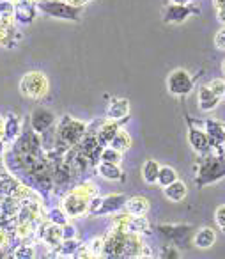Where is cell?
Masks as SVG:
<instances>
[{"mask_svg":"<svg viewBox=\"0 0 225 259\" xmlns=\"http://www.w3.org/2000/svg\"><path fill=\"white\" fill-rule=\"evenodd\" d=\"M89 201L91 199L83 197V195L76 194V192H71V194L62 199V209L68 213V217L76 219V217H82L89 211Z\"/></svg>","mask_w":225,"mask_h":259,"instance_id":"obj_3","label":"cell"},{"mask_svg":"<svg viewBox=\"0 0 225 259\" xmlns=\"http://www.w3.org/2000/svg\"><path fill=\"white\" fill-rule=\"evenodd\" d=\"M13 15V6L9 4L8 0L6 2H0V16L2 18H9Z\"/></svg>","mask_w":225,"mask_h":259,"instance_id":"obj_32","label":"cell"},{"mask_svg":"<svg viewBox=\"0 0 225 259\" xmlns=\"http://www.w3.org/2000/svg\"><path fill=\"white\" fill-rule=\"evenodd\" d=\"M214 241H216V233H214L211 227H202V229L197 231L195 236H193V245H195L197 248H202V250L211 248L214 245Z\"/></svg>","mask_w":225,"mask_h":259,"instance_id":"obj_13","label":"cell"},{"mask_svg":"<svg viewBox=\"0 0 225 259\" xmlns=\"http://www.w3.org/2000/svg\"><path fill=\"white\" fill-rule=\"evenodd\" d=\"M108 146H112V148L117 149V151L124 153L126 149L131 148V137H129V134L126 132V130H121V128H119V130H117V134L114 135V139H112L110 144H108Z\"/></svg>","mask_w":225,"mask_h":259,"instance_id":"obj_19","label":"cell"},{"mask_svg":"<svg viewBox=\"0 0 225 259\" xmlns=\"http://www.w3.org/2000/svg\"><path fill=\"white\" fill-rule=\"evenodd\" d=\"M153 255V250H151L147 245H144L142 243V247H140V254H139V257H151Z\"/></svg>","mask_w":225,"mask_h":259,"instance_id":"obj_36","label":"cell"},{"mask_svg":"<svg viewBox=\"0 0 225 259\" xmlns=\"http://www.w3.org/2000/svg\"><path fill=\"white\" fill-rule=\"evenodd\" d=\"M2 134H4V119L0 117V139H2Z\"/></svg>","mask_w":225,"mask_h":259,"instance_id":"obj_40","label":"cell"},{"mask_svg":"<svg viewBox=\"0 0 225 259\" xmlns=\"http://www.w3.org/2000/svg\"><path fill=\"white\" fill-rule=\"evenodd\" d=\"M163 194H165V197H167L168 201L181 202L183 199L186 197V194H188V188H186V185L183 183L181 180H175V181H172L170 185L163 187Z\"/></svg>","mask_w":225,"mask_h":259,"instance_id":"obj_12","label":"cell"},{"mask_svg":"<svg viewBox=\"0 0 225 259\" xmlns=\"http://www.w3.org/2000/svg\"><path fill=\"white\" fill-rule=\"evenodd\" d=\"M206 134L211 141V146L221 148L225 144V126L216 121H206Z\"/></svg>","mask_w":225,"mask_h":259,"instance_id":"obj_10","label":"cell"},{"mask_svg":"<svg viewBox=\"0 0 225 259\" xmlns=\"http://www.w3.org/2000/svg\"><path fill=\"white\" fill-rule=\"evenodd\" d=\"M223 176H225V163L220 158H207L204 162L202 169H200L199 181L200 185H206L214 180H220Z\"/></svg>","mask_w":225,"mask_h":259,"instance_id":"obj_4","label":"cell"},{"mask_svg":"<svg viewBox=\"0 0 225 259\" xmlns=\"http://www.w3.org/2000/svg\"><path fill=\"white\" fill-rule=\"evenodd\" d=\"M18 135H20V121L15 114H9L4 121V134H2V139H4L6 142H13Z\"/></svg>","mask_w":225,"mask_h":259,"instance_id":"obj_16","label":"cell"},{"mask_svg":"<svg viewBox=\"0 0 225 259\" xmlns=\"http://www.w3.org/2000/svg\"><path fill=\"white\" fill-rule=\"evenodd\" d=\"M188 142H190V146L193 148V151L199 153V155H204V153H207L211 148H213L206 132H202V130H197V128H190Z\"/></svg>","mask_w":225,"mask_h":259,"instance_id":"obj_7","label":"cell"},{"mask_svg":"<svg viewBox=\"0 0 225 259\" xmlns=\"http://www.w3.org/2000/svg\"><path fill=\"white\" fill-rule=\"evenodd\" d=\"M214 6L218 9H225V0H214Z\"/></svg>","mask_w":225,"mask_h":259,"instance_id":"obj_38","label":"cell"},{"mask_svg":"<svg viewBox=\"0 0 225 259\" xmlns=\"http://www.w3.org/2000/svg\"><path fill=\"white\" fill-rule=\"evenodd\" d=\"M47 89H48V80H47V76L39 71L27 73L22 78V82H20V93L25 98H32V100H37V98L44 96Z\"/></svg>","mask_w":225,"mask_h":259,"instance_id":"obj_1","label":"cell"},{"mask_svg":"<svg viewBox=\"0 0 225 259\" xmlns=\"http://www.w3.org/2000/svg\"><path fill=\"white\" fill-rule=\"evenodd\" d=\"M218 18H220V22L225 23V9H220V13H218Z\"/></svg>","mask_w":225,"mask_h":259,"instance_id":"obj_39","label":"cell"},{"mask_svg":"<svg viewBox=\"0 0 225 259\" xmlns=\"http://www.w3.org/2000/svg\"><path fill=\"white\" fill-rule=\"evenodd\" d=\"M66 2H68L69 6H75V8H76V6H82L85 0H66Z\"/></svg>","mask_w":225,"mask_h":259,"instance_id":"obj_37","label":"cell"},{"mask_svg":"<svg viewBox=\"0 0 225 259\" xmlns=\"http://www.w3.org/2000/svg\"><path fill=\"white\" fill-rule=\"evenodd\" d=\"M64 240H76V229L71 224H64L62 226V241Z\"/></svg>","mask_w":225,"mask_h":259,"instance_id":"obj_30","label":"cell"},{"mask_svg":"<svg viewBox=\"0 0 225 259\" xmlns=\"http://www.w3.org/2000/svg\"><path fill=\"white\" fill-rule=\"evenodd\" d=\"M129 114V101L122 98H115L108 105V119L110 121H119Z\"/></svg>","mask_w":225,"mask_h":259,"instance_id":"obj_15","label":"cell"},{"mask_svg":"<svg viewBox=\"0 0 225 259\" xmlns=\"http://www.w3.org/2000/svg\"><path fill=\"white\" fill-rule=\"evenodd\" d=\"M41 238L52 248H57L62 243V226H57V224L52 222L44 224V226H41Z\"/></svg>","mask_w":225,"mask_h":259,"instance_id":"obj_8","label":"cell"},{"mask_svg":"<svg viewBox=\"0 0 225 259\" xmlns=\"http://www.w3.org/2000/svg\"><path fill=\"white\" fill-rule=\"evenodd\" d=\"M55 115L52 114L50 110H44V108H39L32 114V130L37 132V134H43L54 124Z\"/></svg>","mask_w":225,"mask_h":259,"instance_id":"obj_9","label":"cell"},{"mask_svg":"<svg viewBox=\"0 0 225 259\" xmlns=\"http://www.w3.org/2000/svg\"><path fill=\"white\" fill-rule=\"evenodd\" d=\"M214 219H216V224L220 226V229L225 233V206H220V208L216 209V215H214Z\"/></svg>","mask_w":225,"mask_h":259,"instance_id":"obj_31","label":"cell"},{"mask_svg":"<svg viewBox=\"0 0 225 259\" xmlns=\"http://www.w3.org/2000/svg\"><path fill=\"white\" fill-rule=\"evenodd\" d=\"M100 158H101V162L121 163V160H122V153H121V151H117V149H114V148H112V146H107V148L101 149Z\"/></svg>","mask_w":225,"mask_h":259,"instance_id":"obj_24","label":"cell"},{"mask_svg":"<svg viewBox=\"0 0 225 259\" xmlns=\"http://www.w3.org/2000/svg\"><path fill=\"white\" fill-rule=\"evenodd\" d=\"M220 103V96L213 93L209 87H200L199 89V108L202 112H211L218 107Z\"/></svg>","mask_w":225,"mask_h":259,"instance_id":"obj_11","label":"cell"},{"mask_svg":"<svg viewBox=\"0 0 225 259\" xmlns=\"http://www.w3.org/2000/svg\"><path fill=\"white\" fill-rule=\"evenodd\" d=\"M103 245H105L103 238H94V240H91V243L87 245V247H89L93 257H94V255H101V254H103Z\"/></svg>","mask_w":225,"mask_h":259,"instance_id":"obj_28","label":"cell"},{"mask_svg":"<svg viewBox=\"0 0 225 259\" xmlns=\"http://www.w3.org/2000/svg\"><path fill=\"white\" fill-rule=\"evenodd\" d=\"M161 233L167 234L170 240H183V238H186V234L190 233V227L188 226H161L160 227Z\"/></svg>","mask_w":225,"mask_h":259,"instance_id":"obj_22","label":"cell"},{"mask_svg":"<svg viewBox=\"0 0 225 259\" xmlns=\"http://www.w3.org/2000/svg\"><path fill=\"white\" fill-rule=\"evenodd\" d=\"M126 195L122 194H112L107 197H101V202L98 206V209L93 215H110V213H119L121 209H124L126 204Z\"/></svg>","mask_w":225,"mask_h":259,"instance_id":"obj_6","label":"cell"},{"mask_svg":"<svg viewBox=\"0 0 225 259\" xmlns=\"http://www.w3.org/2000/svg\"><path fill=\"white\" fill-rule=\"evenodd\" d=\"M11 243V234L6 229H0V248H6Z\"/></svg>","mask_w":225,"mask_h":259,"instance_id":"obj_33","label":"cell"},{"mask_svg":"<svg viewBox=\"0 0 225 259\" xmlns=\"http://www.w3.org/2000/svg\"><path fill=\"white\" fill-rule=\"evenodd\" d=\"M179 180L177 178V172H175L172 167L165 165V167H160V172H158V185H161V187H167V185H170L172 181Z\"/></svg>","mask_w":225,"mask_h":259,"instance_id":"obj_23","label":"cell"},{"mask_svg":"<svg viewBox=\"0 0 225 259\" xmlns=\"http://www.w3.org/2000/svg\"><path fill=\"white\" fill-rule=\"evenodd\" d=\"M117 130H119L117 121L105 122V124L100 128V132H98V135H96L100 146H108V144H110V141L114 139V135L117 134Z\"/></svg>","mask_w":225,"mask_h":259,"instance_id":"obj_18","label":"cell"},{"mask_svg":"<svg viewBox=\"0 0 225 259\" xmlns=\"http://www.w3.org/2000/svg\"><path fill=\"white\" fill-rule=\"evenodd\" d=\"M192 78L183 69H177V71H174L168 76V91L172 94H175V96H185V94H188L192 91Z\"/></svg>","mask_w":225,"mask_h":259,"instance_id":"obj_5","label":"cell"},{"mask_svg":"<svg viewBox=\"0 0 225 259\" xmlns=\"http://www.w3.org/2000/svg\"><path fill=\"white\" fill-rule=\"evenodd\" d=\"M73 192H76V194L83 195V197H87V199H93L94 195H96L98 188L94 187L93 183H83V185H80V187H76Z\"/></svg>","mask_w":225,"mask_h":259,"instance_id":"obj_26","label":"cell"},{"mask_svg":"<svg viewBox=\"0 0 225 259\" xmlns=\"http://www.w3.org/2000/svg\"><path fill=\"white\" fill-rule=\"evenodd\" d=\"M223 98H225V94H223Z\"/></svg>","mask_w":225,"mask_h":259,"instance_id":"obj_43","label":"cell"},{"mask_svg":"<svg viewBox=\"0 0 225 259\" xmlns=\"http://www.w3.org/2000/svg\"><path fill=\"white\" fill-rule=\"evenodd\" d=\"M68 213L64 211V209H50L48 211V220H50L52 224H57V226H64V224H68Z\"/></svg>","mask_w":225,"mask_h":259,"instance_id":"obj_25","label":"cell"},{"mask_svg":"<svg viewBox=\"0 0 225 259\" xmlns=\"http://www.w3.org/2000/svg\"><path fill=\"white\" fill-rule=\"evenodd\" d=\"M85 132L87 126L83 122L71 121L69 117H66L64 122L59 126V141H62L64 144H76V142L83 139Z\"/></svg>","mask_w":225,"mask_h":259,"instance_id":"obj_2","label":"cell"},{"mask_svg":"<svg viewBox=\"0 0 225 259\" xmlns=\"http://www.w3.org/2000/svg\"><path fill=\"white\" fill-rule=\"evenodd\" d=\"M158 172H160V165H158L154 160H147L142 165V180L146 183L153 185L158 181Z\"/></svg>","mask_w":225,"mask_h":259,"instance_id":"obj_21","label":"cell"},{"mask_svg":"<svg viewBox=\"0 0 225 259\" xmlns=\"http://www.w3.org/2000/svg\"><path fill=\"white\" fill-rule=\"evenodd\" d=\"M175 4H188V2H192V0H174Z\"/></svg>","mask_w":225,"mask_h":259,"instance_id":"obj_41","label":"cell"},{"mask_svg":"<svg viewBox=\"0 0 225 259\" xmlns=\"http://www.w3.org/2000/svg\"><path fill=\"white\" fill-rule=\"evenodd\" d=\"M163 257H179V254L174 247H165L163 248Z\"/></svg>","mask_w":225,"mask_h":259,"instance_id":"obj_35","label":"cell"},{"mask_svg":"<svg viewBox=\"0 0 225 259\" xmlns=\"http://www.w3.org/2000/svg\"><path fill=\"white\" fill-rule=\"evenodd\" d=\"M149 231V222L144 219V215L140 217H129L128 220V226H126V233H137V234H142Z\"/></svg>","mask_w":225,"mask_h":259,"instance_id":"obj_20","label":"cell"},{"mask_svg":"<svg viewBox=\"0 0 225 259\" xmlns=\"http://www.w3.org/2000/svg\"><path fill=\"white\" fill-rule=\"evenodd\" d=\"M15 257H18V259H30V257H34L36 255V252H34V248L30 247V245H22V247H18L15 250Z\"/></svg>","mask_w":225,"mask_h":259,"instance_id":"obj_27","label":"cell"},{"mask_svg":"<svg viewBox=\"0 0 225 259\" xmlns=\"http://www.w3.org/2000/svg\"><path fill=\"white\" fill-rule=\"evenodd\" d=\"M85 2H87V0H85Z\"/></svg>","mask_w":225,"mask_h":259,"instance_id":"obj_44","label":"cell"},{"mask_svg":"<svg viewBox=\"0 0 225 259\" xmlns=\"http://www.w3.org/2000/svg\"><path fill=\"white\" fill-rule=\"evenodd\" d=\"M98 172L101 178L108 181H119L122 180V170L119 167V163H110V162H101L98 165Z\"/></svg>","mask_w":225,"mask_h":259,"instance_id":"obj_17","label":"cell"},{"mask_svg":"<svg viewBox=\"0 0 225 259\" xmlns=\"http://www.w3.org/2000/svg\"><path fill=\"white\" fill-rule=\"evenodd\" d=\"M209 87L211 91H213L216 96H220V98H223V94H225V82L223 80H220V78H216V80H213V82H209Z\"/></svg>","mask_w":225,"mask_h":259,"instance_id":"obj_29","label":"cell"},{"mask_svg":"<svg viewBox=\"0 0 225 259\" xmlns=\"http://www.w3.org/2000/svg\"><path fill=\"white\" fill-rule=\"evenodd\" d=\"M214 43H216L218 48L225 50V29H221L220 32L216 34V37H214Z\"/></svg>","mask_w":225,"mask_h":259,"instance_id":"obj_34","label":"cell"},{"mask_svg":"<svg viewBox=\"0 0 225 259\" xmlns=\"http://www.w3.org/2000/svg\"><path fill=\"white\" fill-rule=\"evenodd\" d=\"M124 209H126V213H129V215H133V217L146 215V213L149 211V201H147L146 197H142V195H135V197L126 201Z\"/></svg>","mask_w":225,"mask_h":259,"instance_id":"obj_14","label":"cell"},{"mask_svg":"<svg viewBox=\"0 0 225 259\" xmlns=\"http://www.w3.org/2000/svg\"><path fill=\"white\" fill-rule=\"evenodd\" d=\"M223 69H225V64H223Z\"/></svg>","mask_w":225,"mask_h":259,"instance_id":"obj_42","label":"cell"}]
</instances>
